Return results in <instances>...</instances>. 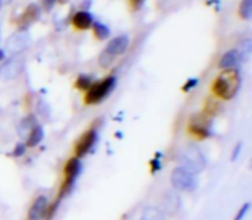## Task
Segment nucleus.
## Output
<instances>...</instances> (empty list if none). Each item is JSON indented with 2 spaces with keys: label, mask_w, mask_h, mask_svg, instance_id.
Here are the masks:
<instances>
[{
  "label": "nucleus",
  "mask_w": 252,
  "mask_h": 220,
  "mask_svg": "<svg viewBox=\"0 0 252 220\" xmlns=\"http://www.w3.org/2000/svg\"><path fill=\"white\" fill-rule=\"evenodd\" d=\"M37 126V120H35V115L30 114L27 117H24L19 123V127H18V135L22 138V139H27V136L30 135V132Z\"/></svg>",
  "instance_id": "obj_15"
},
{
  "label": "nucleus",
  "mask_w": 252,
  "mask_h": 220,
  "mask_svg": "<svg viewBox=\"0 0 252 220\" xmlns=\"http://www.w3.org/2000/svg\"><path fill=\"white\" fill-rule=\"evenodd\" d=\"M25 152H27V145H25V144H16L15 148H13L12 155H13L15 158H19V157H22Z\"/></svg>",
  "instance_id": "obj_26"
},
{
  "label": "nucleus",
  "mask_w": 252,
  "mask_h": 220,
  "mask_svg": "<svg viewBox=\"0 0 252 220\" xmlns=\"http://www.w3.org/2000/svg\"><path fill=\"white\" fill-rule=\"evenodd\" d=\"M83 173V163L80 158L77 157H72L66 161L65 167H63V175H65V179L59 188V192H58V200H63L66 195H69L75 186V182L77 179L80 178V175Z\"/></svg>",
  "instance_id": "obj_3"
},
{
  "label": "nucleus",
  "mask_w": 252,
  "mask_h": 220,
  "mask_svg": "<svg viewBox=\"0 0 252 220\" xmlns=\"http://www.w3.org/2000/svg\"><path fill=\"white\" fill-rule=\"evenodd\" d=\"M93 83H94V81H93V78H92L90 75L81 74V75L77 78V81H75V87L80 89V90H87Z\"/></svg>",
  "instance_id": "obj_22"
},
{
  "label": "nucleus",
  "mask_w": 252,
  "mask_h": 220,
  "mask_svg": "<svg viewBox=\"0 0 252 220\" xmlns=\"http://www.w3.org/2000/svg\"><path fill=\"white\" fill-rule=\"evenodd\" d=\"M72 25H74L75 30H80V31L89 30L93 25V16H92V13L87 12V10H80V12L74 13V16H72Z\"/></svg>",
  "instance_id": "obj_14"
},
{
  "label": "nucleus",
  "mask_w": 252,
  "mask_h": 220,
  "mask_svg": "<svg viewBox=\"0 0 252 220\" xmlns=\"http://www.w3.org/2000/svg\"><path fill=\"white\" fill-rule=\"evenodd\" d=\"M236 52H238V55H239V61H248L252 52L251 38H245L244 41H241L239 49H238Z\"/></svg>",
  "instance_id": "obj_19"
},
{
  "label": "nucleus",
  "mask_w": 252,
  "mask_h": 220,
  "mask_svg": "<svg viewBox=\"0 0 252 220\" xmlns=\"http://www.w3.org/2000/svg\"><path fill=\"white\" fill-rule=\"evenodd\" d=\"M58 1H59V3H62V4H63V3H66V1H69V0H58Z\"/></svg>",
  "instance_id": "obj_33"
},
{
  "label": "nucleus",
  "mask_w": 252,
  "mask_h": 220,
  "mask_svg": "<svg viewBox=\"0 0 252 220\" xmlns=\"http://www.w3.org/2000/svg\"><path fill=\"white\" fill-rule=\"evenodd\" d=\"M130 3H131V7H133L134 10H137V9L142 6L143 0H130Z\"/></svg>",
  "instance_id": "obj_31"
},
{
  "label": "nucleus",
  "mask_w": 252,
  "mask_h": 220,
  "mask_svg": "<svg viewBox=\"0 0 252 220\" xmlns=\"http://www.w3.org/2000/svg\"><path fill=\"white\" fill-rule=\"evenodd\" d=\"M238 62H239L238 52L236 50H229V52H226L221 56V59L219 62V68H221V70H230V68H235L238 65Z\"/></svg>",
  "instance_id": "obj_16"
},
{
  "label": "nucleus",
  "mask_w": 252,
  "mask_h": 220,
  "mask_svg": "<svg viewBox=\"0 0 252 220\" xmlns=\"http://www.w3.org/2000/svg\"><path fill=\"white\" fill-rule=\"evenodd\" d=\"M40 12L41 10L35 3L28 4L24 9V12L21 13V16L18 18V21H16V25L19 27V30H27L32 22H35L40 18Z\"/></svg>",
  "instance_id": "obj_11"
},
{
  "label": "nucleus",
  "mask_w": 252,
  "mask_h": 220,
  "mask_svg": "<svg viewBox=\"0 0 252 220\" xmlns=\"http://www.w3.org/2000/svg\"><path fill=\"white\" fill-rule=\"evenodd\" d=\"M117 86V77L115 75H108L100 81H94L87 90L84 96V104L86 105H97L103 102L115 89Z\"/></svg>",
  "instance_id": "obj_2"
},
{
  "label": "nucleus",
  "mask_w": 252,
  "mask_h": 220,
  "mask_svg": "<svg viewBox=\"0 0 252 220\" xmlns=\"http://www.w3.org/2000/svg\"><path fill=\"white\" fill-rule=\"evenodd\" d=\"M211 118L210 115H207L205 112L204 114H196L190 118L189 121V133L198 139H207L213 135V130H211Z\"/></svg>",
  "instance_id": "obj_6"
},
{
  "label": "nucleus",
  "mask_w": 252,
  "mask_h": 220,
  "mask_svg": "<svg viewBox=\"0 0 252 220\" xmlns=\"http://www.w3.org/2000/svg\"><path fill=\"white\" fill-rule=\"evenodd\" d=\"M157 157H158V155H157ZM158 170H161V160H159V157L151 161V172H152V173H157Z\"/></svg>",
  "instance_id": "obj_28"
},
{
  "label": "nucleus",
  "mask_w": 252,
  "mask_h": 220,
  "mask_svg": "<svg viewBox=\"0 0 252 220\" xmlns=\"http://www.w3.org/2000/svg\"><path fill=\"white\" fill-rule=\"evenodd\" d=\"M3 59H4V52H3V50H0V62H1Z\"/></svg>",
  "instance_id": "obj_32"
},
{
  "label": "nucleus",
  "mask_w": 252,
  "mask_h": 220,
  "mask_svg": "<svg viewBox=\"0 0 252 220\" xmlns=\"http://www.w3.org/2000/svg\"><path fill=\"white\" fill-rule=\"evenodd\" d=\"M24 65H25V59L22 56L15 55V56L9 58L7 61H4L0 65V80L9 81V80L16 78L22 73Z\"/></svg>",
  "instance_id": "obj_7"
},
{
  "label": "nucleus",
  "mask_w": 252,
  "mask_h": 220,
  "mask_svg": "<svg viewBox=\"0 0 252 220\" xmlns=\"http://www.w3.org/2000/svg\"><path fill=\"white\" fill-rule=\"evenodd\" d=\"M0 38H1V31H0Z\"/></svg>",
  "instance_id": "obj_35"
},
{
  "label": "nucleus",
  "mask_w": 252,
  "mask_h": 220,
  "mask_svg": "<svg viewBox=\"0 0 252 220\" xmlns=\"http://www.w3.org/2000/svg\"><path fill=\"white\" fill-rule=\"evenodd\" d=\"M43 138H44V130H43V127L41 126H35L31 132H30V135L27 136V148H34V147H37L41 141H43Z\"/></svg>",
  "instance_id": "obj_17"
},
{
  "label": "nucleus",
  "mask_w": 252,
  "mask_h": 220,
  "mask_svg": "<svg viewBox=\"0 0 252 220\" xmlns=\"http://www.w3.org/2000/svg\"><path fill=\"white\" fill-rule=\"evenodd\" d=\"M241 151H242V144H238V145L235 147V151H233V155H232V161H236V160H238Z\"/></svg>",
  "instance_id": "obj_30"
},
{
  "label": "nucleus",
  "mask_w": 252,
  "mask_h": 220,
  "mask_svg": "<svg viewBox=\"0 0 252 220\" xmlns=\"http://www.w3.org/2000/svg\"><path fill=\"white\" fill-rule=\"evenodd\" d=\"M97 130L94 127L89 129L87 132H84L81 135V138L78 139V142L75 144V157L77 158H83L86 157L96 145L97 142Z\"/></svg>",
  "instance_id": "obj_8"
},
{
  "label": "nucleus",
  "mask_w": 252,
  "mask_h": 220,
  "mask_svg": "<svg viewBox=\"0 0 252 220\" xmlns=\"http://www.w3.org/2000/svg\"><path fill=\"white\" fill-rule=\"evenodd\" d=\"M250 209H251V204L250 203H245L239 210H238V213H236V216H235V220H244L245 219V216L248 215V212H250Z\"/></svg>",
  "instance_id": "obj_25"
},
{
  "label": "nucleus",
  "mask_w": 252,
  "mask_h": 220,
  "mask_svg": "<svg viewBox=\"0 0 252 220\" xmlns=\"http://www.w3.org/2000/svg\"><path fill=\"white\" fill-rule=\"evenodd\" d=\"M241 73L236 68L223 70L213 81V93L223 101H230L241 89Z\"/></svg>",
  "instance_id": "obj_1"
},
{
  "label": "nucleus",
  "mask_w": 252,
  "mask_h": 220,
  "mask_svg": "<svg viewBox=\"0 0 252 220\" xmlns=\"http://www.w3.org/2000/svg\"><path fill=\"white\" fill-rule=\"evenodd\" d=\"M182 167L193 175H199L207 167V158L198 147H189L182 154Z\"/></svg>",
  "instance_id": "obj_5"
},
{
  "label": "nucleus",
  "mask_w": 252,
  "mask_h": 220,
  "mask_svg": "<svg viewBox=\"0 0 252 220\" xmlns=\"http://www.w3.org/2000/svg\"><path fill=\"white\" fill-rule=\"evenodd\" d=\"M198 81H199L198 78H189L188 83L183 86V92H190L192 89H195L198 86Z\"/></svg>",
  "instance_id": "obj_27"
},
{
  "label": "nucleus",
  "mask_w": 252,
  "mask_h": 220,
  "mask_svg": "<svg viewBox=\"0 0 252 220\" xmlns=\"http://www.w3.org/2000/svg\"><path fill=\"white\" fill-rule=\"evenodd\" d=\"M58 0H41V3H43V7H44V10H52V7L55 6V3H56Z\"/></svg>",
  "instance_id": "obj_29"
},
{
  "label": "nucleus",
  "mask_w": 252,
  "mask_h": 220,
  "mask_svg": "<svg viewBox=\"0 0 252 220\" xmlns=\"http://www.w3.org/2000/svg\"><path fill=\"white\" fill-rule=\"evenodd\" d=\"M0 1H3V3H10L12 0H0Z\"/></svg>",
  "instance_id": "obj_34"
},
{
  "label": "nucleus",
  "mask_w": 252,
  "mask_h": 220,
  "mask_svg": "<svg viewBox=\"0 0 252 220\" xmlns=\"http://www.w3.org/2000/svg\"><path fill=\"white\" fill-rule=\"evenodd\" d=\"M128 46H130V38H128V36L124 34V36L114 37V38L106 44V49H105V50H106L109 55H112L114 58H117V56L126 53L127 49H128Z\"/></svg>",
  "instance_id": "obj_12"
},
{
  "label": "nucleus",
  "mask_w": 252,
  "mask_h": 220,
  "mask_svg": "<svg viewBox=\"0 0 252 220\" xmlns=\"http://www.w3.org/2000/svg\"><path fill=\"white\" fill-rule=\"evenodd\" d=\"M49 200L44 195H40L34 200V203L30 207L28 212V220H43L46 216L47 207H49Z\"/></svg>",
  "instance_id": "obj_13"
},
{
  "label": "nucleus",
  "mask_w": 252,
  "mask_h": 220,
  "mask_svg": "<svg viewBox=\"0 0 252 220\" xmlns=\"http://www.w3.org/2000/svg\"><path fill=\"white\" fill-rule=\"evenodd\" d=\"M31 43V36L27 30H19L16 33H13L7 41H6V49L10 52V53H21L24 52Z\"/></svg>",
  "instance_id": "obj_9"
},
{
  "label": "nucleus",
  "mask_w": 252,
  "mask_h": 220,
  "mask_svg": "<svg viewBox=\"0 0 252 220\" xmlns=\"http://www.w3.org/2000/svg\"><path fill=\"white\" fill-rule=\"evenodd\" d=\"M92 27H93L94 37H96L97 40H105V38H108L109 34H111L109 28H108L105 24H102V22H94Z\"/></svg>",
  "instance_id": "obj_20"
},
{
  "label": "nucleus",
  "mask_w": 252,
  "mask_h": 220,
  "mask_svg": "<svg viewBox=\"0 0 252 220\" xmlns=\"http://www.w3.org/2000/svg\"><path fill=\"white\" fill-rule=\"evenodd\" d=\"M114 56L112 55H109L106 50H103L100 55H99V59H97V62H99V65L102 67V68H109L111 65H112V62H114Z\"/></svg>",
  "instance_id": "obj_23"
},
{
  "label": "nucleus",
  "mask_w": 252,
  "mask_h": 220,
  "mask_svg": "<svg viewBox=\"0 0 252 220\" xmlns=\"http://www.w3.org/2000/svg\"><path fill=\"white\" fill-rule=\"evenodd\" d=\"M139 220H165V215L158 207H146Z\"/></svg>",
  "instance_id": "obj_18"
},
{
  "label": "nucleus",
  "mask_w": 252,
  "mask_h": 220,
  "mask_svg": "<svg viewBox=\"0 0 252 220\" xmlns=\"http://www.w3.org/2000/svg\"><path fill=\"white\" fill-rule=\"evenodd\" d=\"M219 108H220V105H219L216 101L208 99V101H207V105H205V114H207V115H214V114H217Z\"/></svg>",
  "instance_id": "obj_24"
},
{
  "label": "nucleus",
  "mask_w": 252,
  "mask_h": 220,
  "mask_svg": "<svg viewBox=\"0 0 252 220\" xmlns=\"http://www.w3.org/2000/svg\"><path fill=\"white\" fill-rule=\"evenodd\" d=\"M182 209V197L179 195L177 191H167L162 197V203H161V212L167 213L170 216H174L179 213V210Z\"/></svg>",
  "instance_id": "obj_10"
},
{
  "label": "nucleus",
  "mask_w": 252,
  "mask_h": 220,
  "mask_svg": "<svg viewBox=\"0 0 252 220\" xmlns=\"http://www.w3.org/2000/svg\"><path fill=\"white\" fill-rule=\"evenodd\" d=\"M239 16L245 21L252 18V0H242L239 6Z\"/></svg>",
  "instance_id": "obj_21"
},
{
  "label": "nucleus",
  "mask_w": 252,
  "mask_h": 220,
  "mask_svg": "<svg viewBox=\"0 0 252 220\" xmlns=\"http://www.w3.org/2000/svg\"><path fill=\"white\" fill-rule=\"evenodd\" d=\"M170 181H171L173 188L180 192H193V191H196V188L199 185L196 175L190 173L189 170H186L182 166H179L173 170Z\"/></svg>",
  "instance_id": "obj_4"
}]
</instances>
